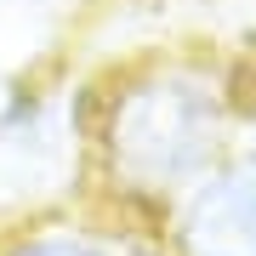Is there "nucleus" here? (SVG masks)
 <instances>
[{"label":"nucleus","instance_id":"1","mask_svg":"<svg viewBox=\"0 0 256 256\" xmlns=\"http://www.w3.org/2000/svg\"><path fill=\"white\" fill-rule=\"evenodd\" d=\"M239 148V57L210 46L131 52L80 86L74 194L160 245V216Z\"/></svg>","mask_w":256,"mask_h":256},{"label":"nucleus","instance_id":"2","mask_svg":"<svg viewBox=\"0 0 256 256\" xmlns=\"http://www.w3.org/2000/svg\"><path fill=\"white\" fill-rule=\"evenodd\" d=\"M160 256H256V142L239 137L160 216Z\"/></svg>","mask_w":256,"mask_h":256},{"label":"nucleus","instance_id":"3","mask_svg":"<svg viewBox=\"0 0 256 256\" xmlns=\"http://www.w3.org/2000/svg\"><path fill=\"white\" fill-rule=\"evenodd\" d=\"M154 250V239L120 228L114 216H102L97 205H86L80 194L63 205H28L12 210L0 222V256H137Z\"/></svg>","mask_w":256,"mask_h":256},{"label":"nucleus","instance_id":"4","mask_svg":"<svg viewBox=\"0 0 256 256\" xmlns=\"http://www.w3.org/2000/svg\"><path fill=\"white\" fill-rule=\"evenodd\" d=\"M0 148L12 160L68 154L80 171V86L63 92L52 74H12L0 92Z\"/></svg>","mask_w":256,"mask_h":256}]
</instances>
